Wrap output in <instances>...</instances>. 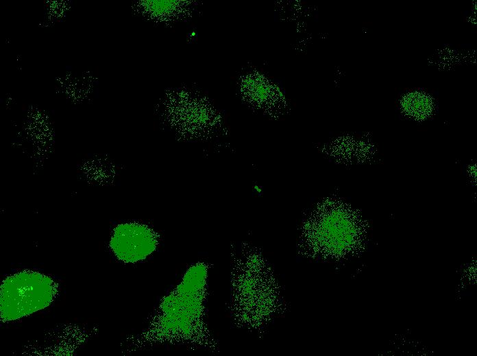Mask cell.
<instances>
[{"mask_svg": "<svg viewBox=\"0 0 477 356\" xmlns=\"http://www.w3.org/2000/svg\"><path fill=\"white\" fill-rule=\"evenodd\" d=\"M208 266L198 262L160 303L138 344L172 343L212 347L206 325L205 301Z\"/></svg>", "mask_w": 477, "mask_h": 356, "instance_id": "1", "label": "cell"}, {"mask_svg": "<svg viewBox=\"0 0 477 356\" xmlns=\"http://www.w3.org/2000/svg\"><path fill=\"white\" fill-rule=\"evenodd\" d=\"M157 246L155 233L145 225L125 223L114 229L110 246L117 258L125 263L141 261Z\"/></svg>", "mask_w": 477, "mask_h": 356, "instance_id": "3", "label": "cell"}, {"mask_svg": "<svg viewBox=\"0 0 477 356\" xmlns=\"http://www.w3.org/2000/svg\"><path fill=\"white\" fill-rule=\"evenodd\" d=\"M57 292L48 276L23 271L7 277L0 289V312L3 321H12L48 307Z\"/></svg>", "mask_w": 477, "mask_h": 356, "instance_id": "2", "label": "cell"}]
</instances>
